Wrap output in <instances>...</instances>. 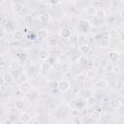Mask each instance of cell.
I'll list each match as a JSON object with an SVG mask.
<instances>
[{"instance_id":"6da1fadb","label":"cell","mask_w":124,"mask_h":124,"mask_svg":"<svg viewBox=\"0 0 124 124\" xmlns=\"http://www.w3.org/2000/svg\"><path fill=\"white\" fill-rule=\"evenodd\" d=\"M70 87H71L70 81H68L67 79L62 78V79L58 80V90L60 92H62V93L68 92L70 90Z\"/></svg>"},{"instance_id":"7a4b0ae2","label":"cell","mask_w":124,"mask_h":124,"mask_svg":"<svg viewBox=\"0 0 124 124\" xmlns=\"http://www.w3.org/2000/svg\"><path fill=\"white\" fill-rule=\"evenodd\" d=\"M90 22L88 20H81L78 25V29L81 34H86L87 32H89V28H90Z\"/></svg>"},{"instance_id":"3957f363","label":"cell","mask_w":124,"mask_h":124,"mask_svg":"<svg viewBox=\"0 0 124 124\" xmlns=\"http://www.w3.org/2000/svg\"><path fill=\"white\" fill-rule=\"evenodd\" d=\"M50 57V52L48 49L43 47L38 51V59L41 61H47Z\"/></svg>"},{"instance_id":"277c9868","label":"cell","mask_w":124,"mask_h":124,"mask_svg":"<svg viewBox=\"0 0 124 124\" xmlns=\"http://www.w3.org/2000/svg\"><path fill=\"white\" fill-rule=\"evenodd\" d=\"M50 19H51V15H50V13L47 12V11L42 12L41 15H40V16H39V20H40L42 23H44V24L48 23V22L50 21Z\"/></svg>"},{"instance_id":"5b68a950","label":"cell","mask_w":124,"mask_h":124,"mask_svg":"<svg viewBox=\"0 0 124 124\" xmlns=\"http://www.w3.org/2000/svg\"><path fill=\"white\" fill-rule=\"evenodd\" d=\"M19 90L22 94H27L32 90V84L29 81H25V82H21L19 84Z\"/></svg>"},{"instance_id":"8992f818","label":"cell","mask_w":124,"mask_h":124,"mask_svg":"<svg viewBox=\"0 0 124 124\" xmlns=\"http://www.w3.org/2000/svg\"><path fill=\"white\" fill-rule=\"evenodd\" d=\"M18 120L22 124H29L32 120V117L28 112H21L18 115Z\"/></svg>"},{"instance_id":"52a82bcc","label":"cell","mask_w":124,"mask_h":124,"mask_svg":"<svg viewBox=\"0 0 124 124\" xmlns=\"http://www.w3.org/2000/svg\"><path fill=\"white\" fill-rule=\"evenodd\" d=\"M72 30L70 29V28H68V27H64V28H62L61 30H60V32H59V35H60V37L62 38V39H64V40H68V39H70V37L72 36Z\"/></svg>"},{"instance_id":"ba28073f","label":"cell","mask_w":124,"mask_h":124,"mask_svg":"<svg viewBox=\"0 0 124 124\" xmlns=\"http://www.w3.org/2000/svg\"><path fill=\"white\" fill-rule=\"evenodd\" d=\"M94 86H95L97 89H106V88H108V80H106L105 78H101V79H98V80L94 83Z\"/></svg>"},{"instance_id":"9c48e42d","label":"cell","mask_w":124,"mask_h":124,"mask_svg":"<svg viewBox=\"0 0 124 124\" xmlns=\"http://www.w3.org/2000/svg\"><path fill=\"white\" fill-rule=\"evenodd\" d=\"M25 35L22 31L20 30H15L13 32V39L16 41V42H21L23 39H24Z\"/></svg>"},{"instance_id":"30bf717a","label":"cell","mask_w":124,"mask_h":124,"mask_svg":"<svg viewBox=\"0 0 124 124\" xmlns=\"http://www.w3.org/2000/svg\"><path fill=\"white\" fill-rule=\"evenodd\" d=\"M108 60L110 62H117L120 59V54L116 50H111L108 52Z\"/></svg>"},{"instance_id":"8fae6325","label":"cell","mask_w":124,"mask_h":124,"mask_svg":"<svg viewBox=\"0 0 124 124\" xmlns=\"http://www.w3.org/2000/svg\"><path fill=\"white\" fill-rule=\"evenodd\" d=\"M11 9L14 13H19L22 11L23 9V5H22V2L20 1H16V2H13L12 6H11Z\"/></svg>"},{"instance_id":"7c38bea8","label":"cell","mask_w":124,"mask_h":124,"mask_svg":"<svg viewBox=\"0 0 124 124\" xmlns=\"http://www.w3.org/2000/svg\"><path fill=\"white\" fill-rule=\"evenodd\" d=\"M91 51V47L88 44H82L78 46V52H80L82 55H86Z\"/></svg>"},{"instance_id":"4fadbf2b","label":"cell","mask_w":124,"mask_h":124,"mask_svg":"<svg viewBox=\"0 0 124 124\" xmlns=\"http://www.w3.org/2000/svg\"><path fill=\"white\" fill-rule=\"evenodd\" d=\"M47 87H48V89L51 90V91L57 90V89H58V80H56V79H54V78L49 79V80L47 81Z\"/></svg>"},{"instance_id":"5bb4252c","label":"cell","mask_w":124,"mask_h":124,"mask_svg":"<svg viewBox=\"0 0 124 124\" xmlns=\"http://www.w3.org/2000/svg\"><path fill=\"white\" fill-rule=\"evenodd\" d=\"M46 36H47V31L46 29H41L37 32L36 34V38L40 41H44L46 39Z\"/></svg>"},{"instance_id":"9a60e30c","label":"cell","mask_w":124,"mask_h":124,"mask_svg":"<svg viewBox=\"0 0 124 124\" xmlns=\"http://www.w3.org/2000/svg\"><path fill=\"white\" fill-rule=\"evenodd\" d=\"M3 79H4V82L7 83V84H11L13 81H14V76L10 73V72H6L4 75H3Z\"/></svg>"},{"instance_id":"2e32d148","label":"cell","mask_w":124,"mask_h":124,"mask_svg":"<svg viewBox=\"0 0 124 124\" xmlns=\"http://www.w3.org/2000/svg\"><path fill=\"white\" fill-rule=\"evenodd\" d=\"M9 68L13 71H17L19 68H20V62L17 60V59H14L10 62V65H9Z\"/></svg>"},{"instance_id":"e0dca14e","label":"cell","mask_w":124,"mask_h":124,"mask_svg":"<svg viewBox=\"0 0 124 124\" xmlns=\"http://www.w3.org/2000/svg\"><path fill=\"white\" fill-rule=\"evenodd\" d=\"M95 16H96V17H97L98 19H103V18H105L106 16H107L106 10H105L104 8H99V9H97Z\"/></svg>"},{"instance_id":"ac0fdd59","label":"cell","mask_w":124,"mask_h":124,"mask_svg":"<svg viewBox=\"0 0 124 124\" xmlns=\"http://www.w3.org/2000/svg\"><path fill=\"white\" fill-rule=\"evenodd\" d=\"M84 75H85L86 78L94 79V78H96V76H97V73H96V70H94V69H92V68H89V69L86 71V73H85Z\"/></svg>"},{"instance_id":"d6986e66","label":"cell","mask_w":124,"mask_h":124,"mask_svg":"<svg viewBox=\"0 0 124 124\" xmlns=\"http://www.w3.org/2000/svg\"><path fill=\"white\" fill-rule=\"evenodd\" d=\"M86 104L88 106H91V107L95 106L97 104V97L95 95H89V96H87V98H86Z\"/></svg>"},{"instance_id":"ffe728a7","label":"cell","mask_w":124,"mask_h":124,"mask_svg":"<svg viewBox=\"0 0 124 124\" xmlns=\"http://www.w3.org/2000/svg\"><path fill=\"white\" fill-rule=\"evenodd\" d=\"M122 99L120 98L119 100L118 99H113V100H111L110 101V106L112 107V108H114V109H117L118 108H120V107H122Z\"/></svg>"},{"instance_id":"44dd1931","label":"cell","mask_w":124,"mask_h":124,"mask_svg":"<svg viewBox=\"0 0 124 124\" xmlns=\"http://www.w3.org/2000/svg\"><path fill=\"white\" fill-rule=\"evenodd\" d=\"M96 8L95 7H93L92 5H90V6H88V7H86V9H85V14L88 16H95V14H96Z\"/></svg>"},{"instance_id":"7402d4cb","label":"cell","mask_w":124,"mask_h":124,"mask_svg":"<svg viewBox=\"0 0 124 124\" xmlns=\"http://www.w3.org/2000/svg\"><path fill=\"white\" fill-rule=\"evenodd\" d=\"M118 37H119V32L116 29H111L108 32V38L115 40V39H118Z\"/></svg>"},{"instance_id":"603a6c76","label":"cell","mask_w":124,"mask_h":124,"mask_svg":"<svg viewBox=\"0 0 124 124\" xmlns=\"http://www.w3.org/2000/svg\"><path fill=\"white\" fill-rule=\"evenodd\" d=\"M40 69L43 71V72H48L49 70H51V65L49 64V62L47 61H44L41 63L40 65Z\"/></svg>"},{"instance_id":"cb8c5ba5","label":"cell","mask_w":124,"mask_h":124,"mask_svg":"<svg viewBox=\"0 0 124 124\" xmlns=\"http://www.w3.org/2000/svg\"><path fill=\"white\" fill-rule=\"evenodd\" d=\"M90 116H91V118L94 119V120H99V119L101 118V116H102V112H101L100 109L96 108V109H94V110L91 112Z\"/></svg>"},{"instance_id":"d4e9b609","label":"cell","mask_w":124,"mask_h":124,"mask_svg":"<svg viewBox=\"0 0 124 124\" xmlns=\"http://www.w3.org/2000/svg\"><path fill=\"white\" fill-rule=\"evenodd\" d=\"M15 107L17 110H21L24 108L25 107V104H24V101L22 99H19V100H16V103H15Z\"/></svg>"},{"instance_id":"484cf974","label":"cell","mask_w":124,"mask_h":124,"mask_svg":"<svg viewBox=\"0 0 124 124\" xmlns=\"http://www.w3.org/2000/svg\"><path fill=\"white\" fill-rule=\"evenodd\" d=\"M62 68H63V65H62V63H61V62H59V61L53 62V63L51 64V69H52V70H54V71H56V72L61 71V70H62Z\"/></svg>"},{"instance_id":"4316f807","label":"cell","mask_w":124,"mask_h":124,"mask_svg":"<svg viewBox=\"0 0 124 124\" xmlns=\"http://www.w3.org/2000/svg\"><path fill=\"white\" fill-rule=\"evenodd\" d=\"M78 62L80 65H87L89 60H88V57L86 55H79V57L78 58Z\"/></svg>"},{"instance_id":"83f0119b","label":"cell","mask_w":124,"mask_h":124,"mask_svg":"<svg viewBox=\"0 0 124 124\" xmlns=\"http://www.w3.org/2000/svg\"><path fill=\"white\" fill-rule=\"evenodd\" d=\"M76 80L78 82V83H84L85 80H86V77L84 74L80 73V74H78L77 77H76Z\"/></svg>"},{"instance_id":"f1b7e54d","label":"cell","mask_w":124,"mask_h":124,"mask_svg":"<svg viewBox=\"0 0 124 124\" xmlns=\"http://www.w3.org/2000/svg\"><path fill=\"white\" fill-rule=\"evenodd\" d=\"M47 45L50 46V47H56L58 46V40L55 39V38H50L48 39L47 41Z\"/></svg>"},{"instance_id":"f546056e","label":"cell","mask_w":124,"mask_h":124,"mask_svg":"<svg viewBox=\"0 0 124 124\" xmlns=\"http://www.w3.org/2000/svg\"><path fill=\"white\" fill-rule=\"evenodd\" d=\"M113 65L112 63H107L105 66H104V72L105 73H112L113 72Z\"/></svg>"},{"instance_id":"4dcf8cb0","label":"cell","mask_w":124,"mask_h":124,"mask_svg":"<svg viewBox=\"0 0 124 124\" xmlns=\"http://www.w3.org/2000/svg\"><path fill=\"white\" fill-rule=\"evenodd\" d=\"M78 57H79L78 51V50H75V51H73L72 54H70V61L71 62H76V61H78Z\"/></svg>"},{"instance_id":"1f68e13d","label":"cell","mask_w":124,"mask_h":124,"mask_svg":"<svg viewBox=\"0 0 124 124\" xmlns=\"http://www.w3.org/2000/svg\"><path fill=\"white\" fill-rule=\"evenodd\" d=\"M18 80L20 81V83L28 81V75L26 73H20L19 76H18Z\"/></svg>"},{"instance_id":"d6a6232c","label":"cell","mask_w":124,"mask_h":124,"mask_svg":"<svg viewBox=\"0 0 124 124\" xmlns=\"http://www.w3.org/2000/svg\"><path fill=\"white\" fill-rule=\"evenodd\" d=\"M17 60L19 61V62H25V61H27V59H28V57H27V54L26 53H24V52H21V53H18L17 54Z\"/></svg>"},{"instance_id":"836d02e7","label":"cell","mask_w":124,"mask_h":124,"mask_svg":"<svg viewBox=\"0 0 124 124\" xmlns=\"http://www.w3.org/2000/svg\"><path fill=\"white\" fill-rule=\"evenodd\" d=\"M108 45H109V43H108V38H103V39H101V42H100V46H101V47H103V48L108 47Z\"/></svg>"},{"instance_id":"e575fe53","label":"cell","mask_w":124,"mask_h":124,"mask_svg":"<svg viewBox=\"0 0 124 124\" xmlns=\"http://www.w3.org/2000/svg\"><path fill=\"white\" fill-rule=\"evenodd\" d=\"M69 106L71 108V109H78V103H77V100H70L69 102ZM79 110V109H78Z\"/></svg>"},{"instance_id":"d590c367","label":"cell","mask_w":124,"mask_h":124,"mask_svg":"<svg viewBox=\"0 0 124 124\" xmlns=\"http://www.w3.org/2000/svg\"><path fill=\"white\" fill-rule=\"evenodd\" d=\"M78 36L76 34H72V36L70 37V43L75 45V44H78Z\"/></svg>"},{"instance_id":"8d00e7d4","label":"cell","mask_w":124,"mask_h":124,"mask_svg":"<svg viewBox=\"0 0 124 124\" xmlns=\"http://www.w3.org/2000/svg\"><path fill=\"white\" fill-rule=\"evenodd\" d=\"M30 15H31V16L33 17V19H34V18H39L40 15H41V12H40L39 10H33Z\"/></svg>"},{"instance_id":"74e56055","label":"cell","mask_w":124,"mask_h":124,"mask_svg":"<svg viewBox=\"0 0 124 124\" xmlns=\"http://www.w3.org/2000/svg\"><path fill=\"white\" fill-rule=\"evenodd\" d=\"M115 20H116V16H109L107 18L106 23H107V24H112V23L115 22Z\"/></svg>"},{"instance_id":"f35d334b","label":"cell","mask_w":124,"mask_h":124,"mask_svg":"<svg viewBox=\"0 0 124 124\" xmlns=\"http://www.w3.org/2000/svg\"><path fill=\"white\" fill-rule=\"evenodd\" d=\"M24 21H25V23H27V24H32L33 17L31 16L30 14H29V15H26V16H24Z\"/></svg>"},{"instance_id":"ab89813d","label":"cell","mask_w":124,"mask_h":124,"mask_svg":"<svg viewBox=\"0 0 124 124\" xmlns=\"http://www.w3.org/2000/svg\"><path fill=\"white\" fill-rule=\"evenodd\" d=\"M98 31H99V27H97V26H95V25H90V28H89V32L90 33H92V34H97L98 33Z\"/></svg>"},{"instance_id":"60d3db41","label":"cell","mask_w":124,"mask_h":124,"mask_svg":"<svg viewBox=\"0 0 124 124\" xmlns=\"http://www.w3.org/2000/svg\"><path fill=\"white\" fill-rule=\"evenodd\" d=\"M7 23H8L7 17H6L5 16H3V15H0V25L3 26V25H5V24H7Z\"/></svg>"},{"instance_id":"b9f144b4","label":"cell","mask_w":124,"mask_h":124,"mask_svg":"<svg viewBox=\"0 0 124 124\" xmlns=\"http://www.w3.org/2000/svg\"><path fill=\"white\" fill-rule=\"evenodd\" d=\"M7 34V30L4 26H1L0 25V39H3Z\"/></svg>"},{"instance_id":"7bdbcfd3","label":"cell","mask_w":124,"mask_h":124,"mask_svg":"<svg viewBox=\"0 0 124 124\" xmlns=\"http://www.w3.org/2000/svg\"><path fill=\"white\" fill-rule=\"evenodd\" d=\"M16 115H14V114H11V115L9 116V121H10L11 123H14V122H16Z\"/></svg>"},{"instance_id":"ee69618b","label":"cell","mask_w":124,"mask_h":124,"mask_svg":"<svg viewBox=\"0 0 124 124\" xmlns=\"http://www.w3.org/2000/svg\"><path fill=\"white\" fill-rule=\"evenodd\" d=\"M48 3L51 4V5H56V4H59L60 2H59V1H49Z\"/></svg>"},{"instance_id":"f6af8a7d","label":"cell","mask_w":124,"mask_h":124,"mask_svg":"<svg viewBox=\"0 0 124 124\" xmlns=\"http://www.w3.org/2000/svg\"><path fill=\"white\" fill-rule=\"evenodd\" d=\"M113 72H115V73H118V72H119V67H118V66H115V67H113Z\"/></svg>"},{"instance_id":"bcb514c9","label":"cell","mask_w":124,"mask_h":124,"mask_svg":"<svg viewBox=\"0 0 124 124\" xmlns=\"http://www.w3.org/2000/svg\"><path fill=\"white\" fill-rule=\"evenodd\" d=\"M4 79H3V78H0V86H2V85H4Z\"/></svg>"},{"instance_id":"7dc6e473","label":"cell","mask_w":124,"mask_h":124,"mask_svg":"<svg viewBox=\"0 0 124 124\" xmlns=\"http://www.w3.org/2000/svg\"><path fill=\"white\" fill-rule=\"evenodd\" d=\"M16 93V96H20V95H21V92H20V90H17Z\"/></svg>"}]
</instances>
